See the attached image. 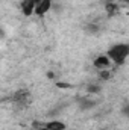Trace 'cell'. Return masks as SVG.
<instances>
[{"label": "cell", "mask_w": 129, "mask_h": 130, "mask_svg": "<svg viewBox=\"0 0 129 130\" xmlns=\"http://www.w3.org/2000/svg\"><path fill=\"white\" fill-rule=\"evenodd\" d=\"M129 56V45L128 44H117L114 47H111L108 50V58L109 61H112L114 64L122 65L125 64V61Z\"/></svg>", "instance_id": "obj_1"}, {"label": "cell", "mask_w": 129, "mask_h": 130, "mask_svg": "<svg viewBox=\"0 0 129 130\" xmlns=\"http://www.w3.org/2000/svg\"><path fill=\"white\" fill-rule=\"evenodd\" d=\"M93 106H94V103L90 101V100H84V101L81 103V107H82V109H88V107H93Z\"/></svg>", "instance_id": "obj_7"}, {"label": "cell", "mask_w": 129, "mask_h": 130, "mask_svg": "<svg viewBox=\"0 0 129 130\" xmlns=\"http://www.w3.org/2000/svg\"><path fill=\"white\" fill-rule=\"evenodd\" d=\"M52 6V0H33V12L36 15H44Z\"/></svg>", "instance_id": "obj_2"}, {"label": "cell", "mask_w": 129, "mask_h": 130, "mask_svg": "<svg viewBox=\"0 0 129 130\" xmlns=\"http://www.w3.org/2000/svg\"><path fill=\"white\" fill-rule=\"evenodd\" d=\"M97 91H99L97 86H90V92H97Z\"/></svg>", "instance_id": "obj_10"}, {"label": "cell", "mask_w": 129, "mask_h": 130, "mask_svg": "<svg viewBox=\"0 0 129 130\" xmlns=\"http://www.w3.org/2000/svg\"><path fill=\"white\" fill-rule=\"evenodd\" d=\"M40 130H49V129H46V127H44V129H40Z\"/></svg>", "instance_id": "obj_12"}, {"label": "cell", "mask_w": 129, "mask_h": 130, "mask_svg": "<svg viewBox=\"0 0 129 130\" xmlns=\"http://www.w3.org/2000/svg\"><path fill=\"white\" fill-rule=\"evenodd\" d=\"M106 9L112 14V12H115L117 11V5H112V3H108V6H106Z\"/></svg>", "instance_id": "obj_8"}, {"label": "cell", "mask_w": 129, "mask_h": 130, "mask_svg": "<svg viewBox=\"0 0 129 130\" xmlns=\"http://www.w3.org/2000/svg\"><path fill=\"white\" fill-rule=\"evenodd\" d=\"M14 101H15V104H18L20 107L28 106V104H29V101H31V95H29V92H28V91H18V92L15 94Z\"/></svg>", "instance_id": "obj_3"}, {"label": "cell", "mask_w": 129, "mask_h": 130, "mask_svg": "<svg viewBox=\"0 0 129 130\" xmlns=\"http://www.w3.org/2000/svg\"><path fill=\"white\" fill-rule=\"evenodd\" d=\"M21 11L24 15H32L33 12V0H23V3L20 5Z\"/></svg>", "instance_id": "obj_5"}, {"label": "cell", "mask_w": 129, "mask_h": 130, "mask_svg": "<svg viewBox=\"0 0 129 130\" xmlns=\"http://www.w3.org/2000/svg\"><path fill=\"white\" fill-rule=\"evenodd\" d=\"M58 86H61V88H68V83H58Z\"/></svg>", "instance_id": "obj_11"}, {"label": "cell", "mask_w": 129, "mask_h": 130, "mask_svg": "<svg viewBox=\"0 0 129 130\" xmlns=\"http://www.w3.org/2000/svg\"><path fill=\"white\" fill-rule=\"evenodd\" d=\"M46 129L49 130H65V124L62 121H50L46 124Z\"/></svg>", "instance_id": "obj_6"}, {"label": "cell", "mask_w": 129, "mask_h": 130, "mask_svg": "<svg viewBox=\"0 0 129 130\" xmlns=\"http://www.w3.org/2000/svg\"><path fill=\"white\" fill-rule=\"evenodd\" d=\"M111 64V61H109V58L108 56H105V55H102V56H99L94 59V67L99 68V70H106L108 67Z\"/></svg>", "instance_id": "obj_4"}, {"label": "cell", "mask_w": 129, "mask_h": 130, "mask_svg": "<svg viewBox=\"0 0 129 130\" xmlns=\"http://www.w3.org/2000/svg\"><path fill=\"white\" fill-rule=\"evenodd\" d=\"M100 77H102V79H109V73H108V71H105V70H102Z\"/></svg>", "instance_id": "obj_9"}]
</instances>
